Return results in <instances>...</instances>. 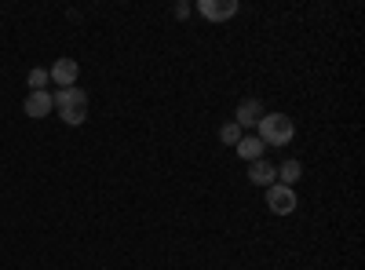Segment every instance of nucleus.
<instances>
[{
    "label": "nucleus",
    "mask_w": 365,
    "mask_h": 270,
    "mask_svg": "<svg viewBox=\"0 0 365 270\" xmlns=\"http://www.w3.org/2000/svg\"><path fill=\"white\" fill-rule=\"evenodd\" d=\"M55 110H58V117H63L70 128H77V125L88 121V95L81 92L77 84L63 88V92H55Z\"/></svg>",
    "instance_id": "f257e3e1"
},
{
    "label": "nucleus",
    "mask_w": 365,
    "mask_h": 270,
    "mask_svg": "<svg viewBox=\"0 0 365 270\" xmlns=\"http://www.w3.org/2000/svg\"><path fill=\"white\" fill-rule=\"evenodd\" d=\"M256 135H259L263 146H285V142H292L296 125L285 113H263V121L256 125Z\"/></svg>",
    "instance_id": "f03ea898"
},
{
    "label": "nucleus",
    "mask_w": 365,
    "mask_h": 270,
    "mask_svg": "<svg viewBox=\"0 0 365 270\" xmlns=\"http://www.w3.org/2000/svg\"><path fill=\"white\" fill-rule=\"evenodd\" d=\"M296 190L292 187H282V183H274V187H267V208L274 216H292L296 212Z\"/></svg>",
    "instance_id": "7ed1b4c3"
},
{
    "label": "nucleus",
    "mask_w": 365,
    "mask_h": 270,
    "mask_svg": "<svg viewBox=\"0 0 365 270\" xmlns=\"http://www.w3.org/2000/svg\"><path fill=\"white\" fill-rule=\"evenodd\" d=\"M81 77V66H77V58H55L51 70H48V81H55L58 88H73Z\"/></svg>",
    "instance_id": "20e7f679"
},
{
    "label": "nucleus",
    "mask_w": 365,
    "mask_h": 270,
    "mask_svg": "<svg viewBox=\"0 0 365 270\" xmlns=\"http://www.w3.org/2000/svg\"><path fill=\"white\" fill-rule=\"evenodd\" d=\"M197 11L208 22H227L237 15V0H197Z\"/></svg>",
    "instance_id": "39448f33"
},
{
    "label": "nucleus",
    "mask_w": 365,
    "mask_h": 270,
    "mask_svg": "<svg viewBox=\"0 0 365 270\" xmlns=\"http://www.w3.org/2000/svg\"><path fill=\"white\" fill-rule=\"evenodd\" d=\"M263 103L259 99H245V103H241L237 110H234V125L241 128V132H245V128H256L259 121H263Z\"/></svg>",
    "instance_id": "423d86ee"
},
{
    "label": "nucleus",
    "mask_w": 365,
    "mask_h": 270,
    "mask_svg": "<svg viewBox=\"0 0 365 270\" xmlns=\"http://www.w3.org/2000/svg\"><path fill=\"white\" fill-rule=\"evenodd\" d=\"M51 110H55V95L51 92H29L26 95V117L41 121V117H48Z\"/></svg>",
    "instance_id": "0eeeda50"
},
{
    "label": "nucleus",
    "mask_w": 365,
    "mask_h": 270,
    "mask_svg": "<svg viewBox=\"0 0 365 270\" xmlns=\"http://www.w3.org/2000/svg\"><path fill=\"white\" fill-rule=\"evenodd\" d=\"M249 183L252 187H274V183H278V168H274V165H267V161H252L249 165Z\"/></svg>",
    "instance_id": "6e6552de"
},
{
    "label": "nucleus",
    "mask_w": 365,
    "mask_h": 270,
    "mask_svg": "<svg viewBox=\"0 0 365 270\" xmlns=\"http://www.w3.org/2000/svg\"><path fill=\"white\" fill-rule=\"evenodd\" d=\"M234 150H237V157H241V161H249V165H252V161H263V150H267V146L259 142V135H241Z\"/></svg>",
    "instance_id": "1a4fd4ad"
},
{
    "label": "nucleus",
    "mask_w": 365,
    "mask_h": 270,
    "mask_svg": "<svg viewBox=\"0 0 365 270\" xmlns=\"http://www.w3.org/2000/svg\"><path fill=\"white\" fill-rule=\"evenodd\" d=\"M299 175H303V165H299L296 157H289V161L278 168V183H282V187H296Z\"/></svg>",
    "instance_id": "9d476101"
},
{
    "label": "nucleus",
    "mask_w": 365,
    "mask_h": 270,
    "mask_svg": "<svg viewBox=\"0 0 365 270\" xmlns=\"http://www.w3.org/2000/svg\"><path fill=\"white\" fill-rule=\"evenodd\" d=\"M26 81H29V88H34V92H48V84H51V81H48V70H41V66L29 70Z\"/></svg>",
    "instance_id": "9b49d317"
},
{
    "label": "nucleus",
    "mask_w": 365,
    "mask_h": 270,
    "mask_svg": "<svg viewBox=\"0 0 365 270\" xmlns=\"http://www.w3.org/2000/svg\"><path fill=\"white\" fill-rule=\"evenodd\" d=\"M241 135H245V132H241L234 121H227V125L220 128V142H227V146H237V139H241Z\"/></svg>",
    "instance_id": "f8f14e48"
}]
</instances>
